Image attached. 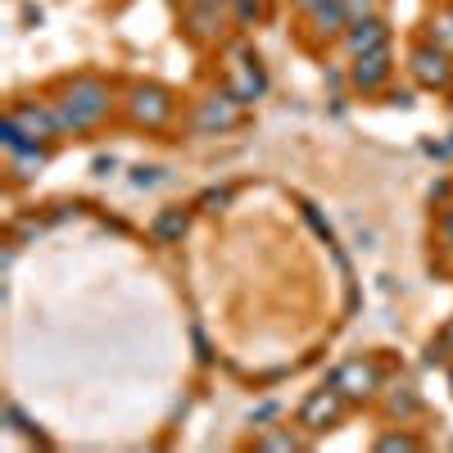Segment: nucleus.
<instances>
[{
	"label": "nucleus",
	"mask_w": 453,
	"mask_h": 453,
	"mask_svg": "<svg viewBox=\"0 0 453 453\" xmlns=\"http://www.w3.org/2000/svg\"><path fill=\"white\" fill-rule=\"evenodd\" d=\"M376 449H381V453H412V449H422V440H412V435H381V440H376Z\"/></svg>",
	"instance_id": "6ab92c4d"
},
{
	"label": "nucleus",
	"mask_w": 453,
	"mask_h": 453,
	"mask_svg": "<svg viewBox=\"0 0 453 453\" xmlns=\"http://www.w3.org/2000/svg\"><path fill=\"white\" fill-rule=\"evenodd\" d=\"M309 23H313V36H318V42H331V36H345V27H349L345 0H322V5L309 14Z\"/></svg>",
	"instance_id": "ddd939ff"
},
{
	"label": "nucleus",
	"mask_w": 453,
	"mask_h": 453,
	"mask_svg": "<svg viewBox=\"0 0 453 453\" xmlns=\"http://www.w3.org/2000/svg\"><path fill=\"white\" fill-rule=\"evenodd\" d=\"M232 10H236L241 27H254L263 19V0H232Z\"/></svg>",
	"instance_id": "412c9836"
},
{
	"label": "nucleus",
	"mask_w": 453,
	"mask_h": 453,
	"mask_svg": "<svg viewBox=\"0 0 453 453\" xmlns=\"http://www.w3.org/2000/svg\"><path fill=\"white\" fill-rule=\"evenodd\" d=\"M136 191H150V186H159L164 181V168H155V164H141V168H132V177H127Z\"/></svg>",
	"instance_id": "aec40b11"
},
{
	"label": "nucleus",
	"mask_w": 453,
	"mask_h": 453,
	"mask_svg": "<svg viewBox=\"0 0 453 453\" xmlns=\"http://www.w3.org/2000/svg\"><path fill=\"white\" fill-rule=\"evenodd\" d=\"M191 232V213L186 209H159L150 222V241L155 245H181V236Z\"/></svg>",
	"instance_id": "f8f14e48"
},
{
	"label": "nucleus",
	"mask_w": 453,
	"mask_h": 453,
	"mask_svg": "<svg viewBox=\"0 0 453 453\" xmlns=\"http://www.w3.org/2000/svg\"><path fill=\"white\" fill-rule=\"evenodd\" d=\"M386 412H390V418H399V422L418 418V412H422V399H418V390H412V386H395V390L386 395Z\"/></svg>",
	"instance_id": "4468645a"
},
{
	"label": "nucleus",
	"mask_w": 453,
	"mask_h": 453,
	"mask_svg": "<svg viewBox=\"0 0 453 453\" xmlns=\"http://www.w3.org/2000/svg\"><path fill=\"white\" fill-rule=\"evenodd\" d=\"M186 5H213V10H232V0H186Z\"/></svg>",
	"instance_id": "bb28decb"
},
{
	"label": "nucleus",
	"mask_w": 453,
	"mask_h": 453,
	"mask_svg": "<svg viewBox=\"0 0 453 453\" xmlns=\"http://www.w3.org/2000/svg\"><path fill=\"white\" fill-rule=\"evenodd\" d=\"M345 14H349V23H363L372 14H381V5L376 0H345Z\"/></svg>",
	"instance_id": "4be33fe9"
},
{
	"label": "nucleus",
	"mask_w": 453,
	"mask_h": 453,
	"mask_svg": "<svg viewBox=\"0 0 453 453\" xmlns=\"http://www.w3.org/2000/svg\"><path fill=\"white\" fill-rule=\"evenodd\" d=\"M91 168H96V177H109V173H119V159H113V155H100Z\"/></svg>",
	"instance_id": "393cba45"
},
{
	"label": "nucleus",
	"mask_w": 453,
	"mask_h": 453,
	"mask_svg": "<svg viewBox=\"0 0 453 453\" xmlns=\"http://www.w3.org/2000/svg\"><path fill=\"white\" fill-rule=\"evenodd\" d=\"M173 113H177V100H173V91H164V87H155V82L132 87V96H127V119H132L136 127L159 132V127H168V119H173Z\"/></svg>",
	"instance_id": "f03ea898"
},
{
	"label": "nucleus",
	"mask_w": 453,
	"mask_h": 453,
	"mask_svg": "<svg viewBox=\"0 0 453 453\" xmlns=\"http://www.w3.org/2000/svg\"><path fill=\"white\" fill-rule=\"evenodd\" d=\"M226 91H232L241 104H254L263 91H268V78H263V68H258V59H254V55H245V59H241V68L232 73Z\"/></svg>",
	"instance_id": "9b49d317"
},
{
	"label": "nucleus",
	"mask_w": 453,
	"mask_h": 453,
	"mask_svg": "<svg viewBox=\"0 0 453 453\" xmlns=\"http://www.w3.org/2000/svg\"><path fill=\"white\" fill-rule=\"evenodd\" d=\"M10 168H14V177H36L46 168V150L42 145H27V150H19V155H10Z\"/></svg>",
	"instance_id": "2eb2a0df"
},
{
	"label": "nucleus",
	"mask_w": 453,
	"mask_h": 453,
	"mask_svg": "<svg viewBox=\"0 0 453 453\" xmlns=\"http://www.w3.org/2000/svg\"><path fill=\"white\" fill-rule=\"evenodd\" d=\"M10 119L23 127V136H27L32 145H46V141L59 136V123H55V109H50V104L19 100V104H10Z\"/></svg>",
	"instance_id": "0eeeda50"
},
{
	"label": "nucleus",
	"mask_w": 453,
	"mask_h": 453,
	"mask_svg": "<svg viewBox=\"0 0 453 453\" xmlns=\"http://www.w3.org/2000/svg\"><path fill=\"white\" fill-rule=\"evenodd\" d=\"M390 46H376V50H367V55H354V68H349V82H354V91H363V96H372V91H381L386 82H390Z\"/></svg>",
	"instance_id": "6e6552de"
},
{
	"label": "nucleus",
	"mask_w": 453,
	"mask_h": 453,
	"mask_svg": "<svg viewBox=\"0 0 453 453\" xmlns=\"http://www.w3.org/2000/svg\"><path fill=\"white\" fill-rule=\"evenodd\" d=\"M326 386H335L349 403H358V399H372L376 390H381V372H376V363H367V358H349V363H340L331 372Z\"/></svg>",
	"instance_id": "423d86ee"
},
{
	"label": "nucleus",
	"mask_w": 453,
	"mask_h": 453,
	"mask_svg": "<svg viewBox=\"0 0 453 453\" xmlns=\"http://www.w3.org/2000/svg\"><path fill=\"white\" fill-rule=\"evenodd\" d=\"M426 32H431V46H440V50L453 55V10H435L431 23H426Z\"/></svg>",
	"instance_id": "dca6fc26"
},
{
	"label": "nucleus",
	"mask_w": 453,
	"mask_h": 453,
	"mask_svg": "<svg viewBox=\"0 0 453 453\" xmlns=\"http://www.w3.org/2000/svg\"><path fill=\"white\" fill-rule=\"evenodd\" d=\"M386 42H390V27H386V19H381V14H372V19H363V23H349V27H345V46H349V55H367V50L386 46Z\"/></svg>",
	"instance_id": "9d476101"
},
{
	"label": "nucleus",
	"mask_w": 453,
	"mask_h": 453,
	"mask_svg": "<svg viewBox=\"0 0 453 453\" xmlns=\"http://www.w3.org/2000/svg\"><path fill=\"white\" fill-rule=\"evenodd\" d=\"M281 412V403H258V408H250V426H263V422H273Z\"/></svg>",
	"instance_id": "b1692460"
},
{
	"label": "nucleus",
	"mask_w": 453,
	"mask_h": 453,
	"mask_svg": "<svg viewBox=\"0 0 453 453\" xmlns=\"http://www.w3.org/2000/svg\"><path fill=\"white\" fill-rule=\"evenodd\" d=\"M440 236H444V245H453V209L440 218Z\"/></svg>",
	"instance_id": "a878e982"
},
{
	"label": "nucleus",
	"mask_w": 453,
	"mask_h": 453,
	"mask_svg": "<svg viewBox=\"0 0 453 453\" xmlns=\"http://www.w3.org/2000/svg\"><path fill=\"white\" fill-rule=\"evenodd\" d=\"M50 109H55L59 136H82V132H91L96 123L109 119L113 91H109V82H100V78H73V82L64 87V96L50 100Z\"/></svg>",
	"instance_id": "f257e3e1"
},
{
	"label": "nucleus",
	"mask_w": 453,
	"mask_h": 453,
	"mask_svg": "<svg viewBox=\"0 0 453 453\" xmlns=\"http://www.w3.org/2000/svg\"><path fill=\"white\" fill-rule=\"evenodd\" d=\"M0 145H5V155H19V150H27L32 141L23 136V127L10 119V113H5V123H0Z\"/></svg>",
	"instance_id": "a211bd4d"
},
{
	"label": "nucleus",
	"mask_w": 453,
	"mask_h": 453,
	"mask_svg": "<svg viewBox=\"0 0 453 453\" xmlns=\"http://www.w3.org/2000/svg\"><path fill=\"white\" fill-rule=\"evenodd\" d=\"M241 100L232 96V91H222V96H204L200 104H196V113H191V127L200 132V136H218V132H232L236 123H241Z\"/></svg>",
	"instance_id": "7ed1b4c3"
},
{
	"label": "nucleus",
	"mask_w": 453,
	"mask_h": 453,
	"mask_svg": "<svg viewBox=\"0 0 453 453\" xmlns=\"http://www.w3.org/2000/svg\"><path fill=\"white\" fill-rule=\"evenodd\" d=\"M345 395H340L335 386H322V390H313L304 403H299V426L304 431H313V435H322V431H331L340 418H345Z\"/></svg>",
	"instance_id": "39448f33"
},
{
	"label": "nucleus",
	"mask_w": 453,
	"mask_h": 453,
	"mask_svg": "<svg viewBox=\"0 0 453 453\" xmlns=\"http://www.w3.org/2000/svg\"><path fill=\"white\" fill-rule=\"evenodd\" d=\"M263 453H295V449H304V440L299 435H290V431H277V435H258L254 440Z\"/></svg>",
	"instance_id": "f3484780"
},
{
	"label": "nucleus",
	"mask_w": 453,
	"mask_h": 453,
	"mask_svg": "<svg viewBox=\"0 0 453 453\" xmlns=\"http://www.w3.org/2000/svg\"><path fill=\"white\" fill-rule=\"evenodd\" d=\"M318 5H322V0H295V10H299V14H313Z\"/></svg>",
	"instance_id": "cd10ccee"
},
{
	"label": "nucleus",
	"mask_w": 453,
	"mask_h": 453,
	"mask_svg": "<svg viewBox=\"0 0 453 453\" xmlns=\"http://www.w3.org/2000/svg\"><path fill=\"white\" fill-rule=\"evenodd\" d=\"M449 386H453V367H449Z\"/></svg>",
	"instance_id": "c756f323"
},
{
	"label": "nucleus",
	"mask_w": 453,
	"mask_h": 453,
	"mask_svg": "<svg viewBox=\"0 0 453 453\" xmlns=\"http://www.w3.org/2000/svg\"><path fill=\"white\" fill-rule=\"evenodd\" d=\"M226 204H232V191H226V186H222V191H204V196H200V209H204V213H218V209H226Z\"/></svg>",
	"instance_id": "5701e85b"
},
{
	"label": "nucleus",
	"mask_w": 453,
	"mask_h": 453,
	"mask_svg": "<svg viewBox=\"0 0 453 453\" xmlns=\"http://www.w3.org/2000/svg\"><path fill=\"white\" fill-rule=\"evenodd\" d=\"M440 340H444V345H449V349H453V318H449V326H444V331H440Z\"/></svg>",
	"instance_id": "c85d7f7f"
},
{
	"label": "nucleus",
	"mask_w": 453,
	"mask_h": 453,
	"mask_svg": "<svg viewBox=\"0 0 453 453\" xmlns=\"http://www.w3.org/2000/svg\"><path fill=\"white\" fill-rule=\"evenodd\" d=\"M222 32H226V10L186 5V36L191 42H222Z\"/></svg>",
	"instance_id": "1a4fd4ad"
},
{
	"label": "nucleus",
	"mask_w": 453,
	"mask_h": 453,
	"mask_svg": "<svg viewBox=\"0 0 453 453\" xmlns=\"http://www.w3.org/2000/svg\"><path fill=\"white\" fill-rule=\"evenodd\" d=\"M408 73H412V82H418V87L444 91V87L453 82V55L426 42V46H418V50L408 55Z\"/></svg>",
	"instance_id": "20e7f679"
}]
</instances>
